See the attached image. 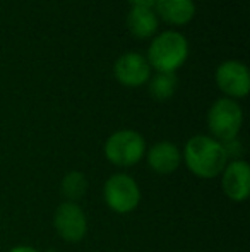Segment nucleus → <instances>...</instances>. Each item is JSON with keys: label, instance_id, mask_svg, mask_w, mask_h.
I'll use <instances>...</instances> for the list:
<instances>
[{"label": "nucleus", "instance_id": "f257e3e1", "mask_svg": "<svg viewBox=\"0 0 250 252\" xmlns=\"http://www.w3.org/2000/svg\"><path fill=\"white\" fill-rule=\"evenodd\" d=\"M182 161L185 163L189 172L199 179H216L230 159L223 143L211 137L209 134H197L185 143Z\"/></svg>", "mask_w": 250, "mask_h": 252}, {"label": "nucleus", "instance_id": "f03ea898", "mask_svg": "<svg viewBox=\"0 0 250 252\" xmlns=\"http://www.w3.org/2000/svg\"><path fill=\"white\" fill-rule=\"evenodd\" d=\"M190 45L185 34L177 30H167L151 38L146 59L156 72L177 74L189 59Z\"/></svg>", "mask_w": 250, "mask_h": 252}, {"label": "nucleus", "instance_id": "7ed1b4c3", "mask_svg": "<svg viewBox=\"0 0 250 252\" xmlns=\"http://www.w3.org/2000/svg\"><path fill=\"white\" fill-rule=\"evenodd\" d=\"M207 129L209 136L220 143L237 139L244 126V110L240 103L230 98H218L207 110Z\"/></svg>", "mask_w": 250, "mask_h": 252}, {"label": "nucleus", "instance_id": "20e7f679", "mask_svg": "<svg viewBox=\"0 0 250 252\" xmlns=\"http://www.w3.org/2000/svg\"><path fill=\"white\" fill-rule=\"evenodd\" d=\"M146 139L142 134L134 129L115 130L105 141V156L111 165L118 168H129L134 166L146 155Z\"/></svg>", "mask_w": 250, "mask_h": 252}, {"label": "nucleus", "instance_id": "39448f33", "mask_svg": "<svg viewBox=\"0 0 250 252\" xmlns=\"http://www.w3.org/2000/svg\"><path fill=\"white\" fill-rule=\"evenodd\" d=\"M103 197L113 213L127 215L140 204V189L132 175L125 172L113 173L107 179L103 187Z\"/></svg>", "mask_w": 250, "mask_h": 252}, {"label": "nucleus", "instance_id": "423d86ee", "mask_svg": "<svg viewBox=\"0 0 250 252\" xmlns=\"http://www.w3.org/2000/svg\"><path fill=\"white\" fill-rule=\"evenodd\" d=\"M216 86L224 98L230 100H242L250 91V72L249 67L242 60H224L216 67L214 72Z\"/></svg>", "mask_w": 250, "mask_h": 252}, {"label": "nucleus", "instance_id": "0eeeda50", "mask_svg": "<svg viewBox=\"0 0 250 252\" xmlns=\"http://www.w3.org/2000/svg\"><path fill=\"white\" fill-rule=\"evenodd\" d=\"M54 226L62 240L69 244H76L86 237L87 218L77 202H62L54 213Z\"/></svg>", "mask_w": 250, "mask_h": 252}, {"label": "nucleus", "instance_id": "6e6552de", "mask_svg": "<svg viewBox=\"0 0 250 252\" xmlns=\"http://www.w3.org/2000/svg\"><path fill=\"white\" fill-rule=\"evenodd\" d=\"M113 76L122 86L140 88L151 79L153 69H151L146 55L139 52H125L115 60Z\"/></svg>", "mask_w": 250, "mask_h": 252}, {"label": "nucleus", "instance_id": "1a4fd4ad", "mask_svg": "<svg viewBox=\"0 0 250 252\" xmlns=\"http://www.w3.org/2000/svg\"><path fill=\"white\" fill-rule=\"evenodd\" d=\"M221 189L233 202H244L250 196V166L245 159H230L221 172Z\"/></svg>", "mask_w": 250, "mask_h": 252}, {"label": "nucleus", "instance_id": "9d476101", "mask_svg": "<svg viewBox=\"0 0 250 252\" xmlns=\"http://www.w3.org/2000/svg\"><path fill=\"white\" fill-rule=\"evenodd\" d=\"M146 161L153 172L160 175H170L182 165V151L171 141H160L146 150Z\"/></svg>", "mask_w": 250, "mask_h": 252}, {"label": "nucleus", "instance_id": "9b49d317", "mask_svg": "<svg viewBox=\"0 0 250 252\" xmlns=\"http://www.w3.org/2000/svg\"><path fill=\"white\" fill-rule=\"evenodd\" d=\"M153 9L158 19L173 28L187 26L197 12L194 0H158Z\"/></svg>", "mask_w": 250, "mask_h": 252}, {"label": "nucleus", "instance_id": "f8f14e48", "mask_svg": "<svg viewBox=\"0 0 250 252\" xmlns=\"http://www.w3.org/2000/svg\"><path fill=\"white\" fill-rule=\"evenodd\" d=\"M127 28L137 40H151L158 34L160 19L153 7H130L127 12Z\"/></svg>", "mask_w": 250, "mask_h": 252}, {"label": "nucleus", "instance_id": "ddd939ff", "mask_svg": "<svg viewBox=\"0 0 250 252\" xmlns=\"http://www.w3.org/2000/svg\"><path fill=\"white\" fill-rule=\"evenodd\" d=\"M178 88V77L177 74L168 72H156L147 81V90H149L151 98L158 101H167L175 94Z\"/></svg>", "mask_w": 250, "mask_h": 252}, {"label": "nucleus", "instance_id": "4468645a", "mask_svg": "<svg viewBox=\"0 0 250 252\" xmlns=\"http://www.w3.org/2000/svg\"><path fill=\"white\" fill-rule=\"evenodd\" d=\"M60 190L69 202H77L81 197L86 194L87 190V179L83 172H69L65 177L62 179V184H60Z\"/></svg>", "mask_w": 250, "mask_h": 252}, {"label": "nucleus", "instance_id": "2eb2a0df", "mask_svg": "<svg viewBox=\"0 0 250 252\" xmlns=\"http://www.w3.org/2000/svg\"><path fill=\"white\" fill-rule=\"evenodd\" d=\"M130 7H154L158 0H129Z\"/></svg>", "mask_w": 250, "mask_h": 252}, {"label": "nucleus", "instance_id": "dca6fc26", "mask_svg": "<svg viewBox=\"0 0 250 252\" xmlns=\"http://www.w3.org/2000/svg\"><path fill=\"white\" fill-rule=\"evenodd\" d=\"M9 252H41V251H38L36 247H31V246H16Z\"/></svg>", "mask_w": 250, "mask_h": 252}]
</instances>
